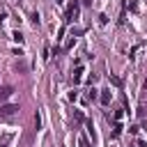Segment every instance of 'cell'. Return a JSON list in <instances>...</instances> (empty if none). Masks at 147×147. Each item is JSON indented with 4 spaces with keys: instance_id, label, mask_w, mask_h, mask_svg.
<instances>
[{
    "instance_id": "4",
    "label": "cell",
    "mask_w": 147,
    "mask_h": 147,
    "mask_svg": "<svg viewBox=\"0 0 147 147\" xmlns=\"http://www.w3.org/2000/svg\"><path fill=\"white\" fill-rule=\"evenodd\" d=\"M80 78H83V67H78L74 71V83H80Z\"/></svg>"
},
{
    "instance_id": "1",
    "label": "cell",
    "mask_w": 147,
    "mask_h": 147,
    "mask_svg": "<svg viewBox=\"0 0 147 147\" xmlns=\"http://www.w3.org/2000/svg\"><path fill=\"white\" fill-rule=\"evenodd\" d=\"M18 113V106L16 103H2L0 106V115L2 117H11V115H16Z\"/></svg>"
},
{
    "instance_id": "13",
    "label": "cell",
    "mask_w": 147,
    "mask_h": 147,
    "mask_svg": "<svg viewBox=\"0 0 147 147\" xmlns=\"http://www.w3.org/2000/svg\"><path fill=\"white\" fill-rule=\"evenodd\" d=\"M74 117H76L78 122H83V113H80V110H76V113H74Z\"/></svg>"
},
{
    "instance_id": "6",
    "label": "cell",
    "mask_w": 147,
    "mask_h": 147,
    "mask_svg": "<svg viewBox=\"0 0 147 147\" xmlns=\"http://www.w3.org/2000/svg\"><path fill=\"white\" fill-rule=\"evenodd\" d=\"M119 133H122V126H119V124H115V129H113V138H117Z\"/></svg>"
},
{
    "instance_id": "14",
    "label": "cell",
    "mask_w": 147,
    "mask_h": 147,
    "mask_svg": "<svg viewBox=\"0 0 147 147\" xmlns=\"http://www.w3.org/2000/svg\"><path fill=\"white\" fill-rule=\"evenodd\" d=\"M80 147H87V140L85 138H80Z\"/></svg>"
},
{
    "instance_id": "2",
    "label": "cell",
    "mask_w": 147,
    "mask_h": 147,
    "mask_svg": "<svg viewBox=\"0 0 147 147\" xmlns=\"http://www.w3.org/2000/svg\"><path fill=\"white\" fill-rule=\"evenodd\" d=\"M11 94H14V87H11V85H5V87H0V101H7Z\"/></svg>"
},
{
    "instance_id": "10",
    "label": "cell",
    "mask_w": 147,
    "mask_h": 147,
    "mask_svg": "<svg viewBox=\"0 0 147 147\" xmlns=\"http://www.w3.org/2000/svg\"><path fill=\"white\" fill-rule=\"evenodd\" d=\"M25 69H28V67H25L23 62H16V71H25Z\"/></svg>"
},
{
    "instance_id": "17",
    "label": "cell",
    "mask_w": 147,
    "mask_h": 147,
    "mask_svg": "<svg viewBox=\"0 0 147 147\" xmlns=\"http://www.w3.org/2000/svg\"><path fill=\"white\" fill-rule=\"evenodd\" d=\"M55 2H62V0H55Z\"/></svg>"
},
{
    "instance_id": "11",
    "label": "cell",
    "mask_w": 147,
    "mask_h": 147,
    "mask_svg": "<svg viewBox=\"0 0 147 147\" xmlns=\"http://www.w3.org/2000/svg\"><path fill=\"white\" fill-rule=\"evenodd\" d=\"M34 126H37V129H39V126H41V117H39V113H37V115H34Z\"/></svg>"
},
{
    "instance_id": "16",
    "label": "cell",
    "mask_w": 147,
    "mask_h": 147,
    "mask_svg": "<svg viewBox=\"0 0 147 147\" xmlns=\"http://www.w3.org/2000/svg\"><path fill=\"white\" fill-rule=\"evenodd\" d=\"M142 87H145V92H147V80H145V83H142Z\"/></svg>"
},
{
    "instance_id": "7",
    "label": "cell",
    "mask_w": 147,
    "mask_h": 147,
    "mask_svg": "<svg viewBox=\"0 0 147 147\" xmlns=\"http://www.w3.org/2000/svg\"><path fill=\"white\" fill-rule=\"evenodd\" d=\"M122 110H124V108H119V110H115V122H119V119H122V115H124Z\"/></svg>"
},
{
    "instance_id": "12",
    "label": "cell",
    "mask_w": 147,
    "mask_h": 147,
    "mask_svg": "<svg viewBox=\"0 0 147 147\" xmlns=\"http://www.w3.org/2000/svg\"><path fill=\"white\" fill-rule=\"evenodd\" d=\"M78 99V92H69V101H76Z\"/></svg>"
},
{
    "instance_id": "3",
    "label": "cell",
    "mask_w": 147,
    "mask_h": 147,
    "mask_svg": "<svg viewBox=\"0 0 147 147\" xmlns=\"http://www.w3.org/2000/svg\"><path fill=\"white\" fill-rule=\"evenodd\" d=\"M110 99H113L110 90H101V103H103V106H108V103H110Z\"/></svg>"
},
{
    "instance_id": "5",
    "label": "cell",
    "mask_w": 147,
    "mask_h": 147,
    "mask_svg": "<svg viewBox=\"0 0 147 147\" xmlns=\"http://www.w3.org/2000/svg\"><path fill=\"white\" fill-rule=\"evenodd\" d=\"M85 126H87V133H90V136H92V140H94L96 136H94V126H92V122H85Z\"/></svg>"
},
{
    "instance_id": "9",
    "label": "cell",
    "mask_w": 147,
    "mask_h": 147,
    "mask_svg": "<svg viewBox=\"0 0 147 147\" xmlns=\"http://www.w3.org/2000/svg\"><path fill=\"white\" fill-rule=\"evenodd\" d=\"M11 37H14V39H16V41H18V44H21V41H23V34H21V32H14V34H11Z\"/></svg>"
},
{
    "instance_id": "8",
    "label": "cell",
    "mask_w": 147,
    "mask_h": 147,
    "mask_svg": "<svg viewBox=\"0 0 147 147\" xmlns=\"http://www.w3.org/2000/svg\"><path fill=\"white\" fill-rule=\"evenodd\" d=\"M99 23H101V25H106V23H108V16H106V14H101V16H99Z\"/></svg>"
},
{
    "instance_id": "15",
    "label": "cell",
    "mask_w": 147,
    "mask_h": 147,
    "mask_svg": "<svg viewBox=\"0 0 147 147\" xmlns=\"http://www.w3.org/2000/svg\"><path fill=\"white\" fill-rule=\"evenodd\" d=\"M5 145H7V138H5V140H2V142H0V147H5Z\"/></svg>"
}]
</instances>
